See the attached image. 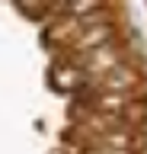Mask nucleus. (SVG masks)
Wrapping results in <instances>:
<instances>
[{
  "mask_svg": "<svg viewBox=\"0 0 147 154\" xmlns=\"http://www.w3.org/2000/svg\"><path fill=\"white\" fill-rule=\"evenodd\" d=\"M122 64V61H118V51L112 45H106V48H96V51H90L87 58H83V67H87L90 74H112V71H115V67Z\"/></svg>",
  "mask_w": 147,
  "mask_h": 154,
  "instance_id": "f257e3e1",
  "label": "nucleus"
},
{
  "mask_svg": "<svg viewBox=\"0 0 147 154\" xmlns=\"http://www.w3.org/2000/svg\"><path fill=\"white\" fill-rule=\"evenodd\" d=\"M96 109H102V112H125V93H106V96H99Z\"/></svg>",
  "mask_w": 147,
  "mask_h": 154,
  "instance_id": "20e7f679",
  "label": "nucleus"
},
{
  "mask_svg": "<svg viewBox=\"0 0 147 154\" xmlns=\"http://www.w3.org/2000/svg\"><path fill=\"white\" fill-rule=\"evenodd\" d=\"M134 84H137V74L131 67H125V64H118L112 74L102 77V87H106L109 93H125V90H131Z\"/></svg>",
  "mask_w": 147,
  "mask_h": 154,
  "instance_id": "f03ea898",
  "label": "nucleus"
},
{
  "mask_svg": "<svg viewBox=\"0 0 147 154\" xmlns=\"http://www.w3.org/2000/svg\"><path fill=\"white\" fill-rule=\"evenodd\" d=\"M109 38H112V26H90L80 32L77 38V48H87V51H96V48H106L109 45Z\"/></svg>",
  "mask_w": 147,
  "mask_h": 154,
  "instance_id": "7ed1b4c3",
  "label": "nucleus"
},
{
  "mask_svg": "<svg viewBox=\"0 0 147 154\" xmlns=\"http://www.w3.org/2000/svg\"><path fill=\"white\" fill-rule=\"evenodd\" d=\"M77 71H74V67H58V71H54V84L58 87H64V90H70V87H77Z\"/></svg>",
  "mask_w": 147,
  "mask_h": 154,
  "instance_id": "39448f33",
  "label": "nucleus"
}]
</instances>
